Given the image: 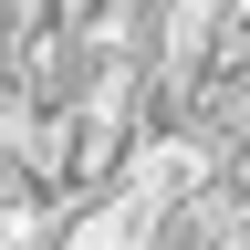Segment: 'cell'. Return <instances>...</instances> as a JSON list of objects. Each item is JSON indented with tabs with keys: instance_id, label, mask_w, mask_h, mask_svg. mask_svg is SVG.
Segmentation results:
<instances>
[{
	"instance_id": "1",
	"label": "cell",
	"mask_w": 250,
	"mask_h": 250,
	"mask_svg": "<svg viewBox=\"0 0 250 250\" xmlns=\"http://www.w3.org/2000/svg\"><path fill=\"white\" fill-rule=\"evenodd\" d=\"M0 250H62V198L0 146Z\"/></svg>"
}]
</instances>
